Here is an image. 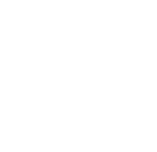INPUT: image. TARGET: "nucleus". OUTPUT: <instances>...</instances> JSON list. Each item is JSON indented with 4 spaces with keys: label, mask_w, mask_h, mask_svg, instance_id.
Listing matches in <instances>:
<instances>
[{
    "label": "nucleus",
    "mask_w": 157,
    "mask_h": 152,
    "mask_svg": "<svg viewBox=\"0 0 157 152\" xmlns=\"http://www.w3.org/2000/svg\"><path fill=\"white\" fill-rule=\"evenodd\" d=\"M0 152H157V0H0Z\"/></svg>",
    "instance_id": "obj_1"
}]
</instances>
